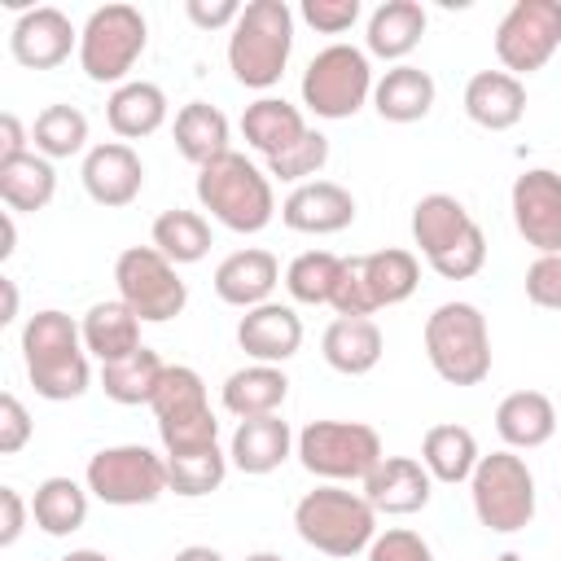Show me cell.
Listing matches in <instances>:
<instances>
[{
	"instance_id": "6da1fadb",
	"label": "cell",
	"mask_w": 561,
	"mask_h": 561,
	"mask_svg": "<svg viewBox=\"0 0 561 561\" xmlns=\"http://www.w3.org/2000/svg\"><path fill=\"white\" fill-rule=\"evenodd\" d=\"M22 364H26V377H31L35 394L48 399V403L79 399L92 386L83 333L57 307H44L22 324Z\"/></svg>"
},
{
	"instance_id": "7a4b0ae2",
	"label": "cell",
	"mask_w": 561,
	"mask_h": 561,
	"mask_svg": "<svg viewBox=\"0 0 561 561\" xmlns=\"http://www.w3.org/2000/svg\"><path fill=\"white\" fill-rule=\"evenodd\" d=\"M197 202L202 210H210L215 224H224L228 232H245V237L263 232L276 219L272 175L237 149L197 167Z\"/></svg>"
},
{
	"instance_id": "3957f363",
	"label": "cell",
	"mask_w": 561,
	"mask_h": 561,
	"mask_svg": "<svg viewBox=\"0 0 561 561\" xmlns=\"http://www.w3.org/2000/svg\"><path fill=\"white\" fill-rule=\"evenodd\" d=\"M294 530L307 548L346 561L355 552H368V543L377 539V508L364 500V491L320 482L294 504Z\"/></svg>"
},
{
	"instance_id": "277c9868",
	"label": "cell",
	"mask_w": 561,
	"mask_h": 561,
	"mask_svg": "<svg viewBox=\"0 0 561 561\" xmlns=\"http://www.w3.org/2000/svg\"><path fill=\"white\" fill-rule=\"evenodd\" d=\"M294 53V9L285 0H250L228 31V70L237 83L267 92L280 83Z\"/></svg>"
},
{
	"instance_id": "5b68a950",
	"label": "cell",
	"mask_w": 561,
	"mask_h": 561,
	"mask_svg": "<svg viewBox=\"0 0 561 561\" xmlns=\"http://www.w3.org/2000/svg\"><path fill=\"white\" fill-rule=\"evenodd\" d=\"M425 359L447 386H482L491 377L486 316L465 298L438 302L425 316Z\"/></svg>"
},
{
	"instance_id": "8992f818",
	"label": "cell",
	"mask_w": 561,
	"mask_h": 561,
	"mask_svg": "<svg viewBox=\"0 0 561 561\" xmlns=\"http://www.w3.org/2000/svg\"><path fill=\"white\" fill-rule=\"evenodd\" d=\"M294 456L320 482L351 486V482H364L386 451H381V434L364 421H307L298 430Z\"/></svg>"
},
{
	"instance_id": "52a82bcc",
	"label": "cell",
	"mask_w": 561,
	"mask_h": 561,
	"mask_svg": "<svg viewBox=\"0 0 561 561\" xmlns=\"http://www.w3.org/2000/svg\"><path fill=\"white\" fill-rule=\"evenodd\" d=\"M153 425L162 438V456H180V451H202L219 443V421L210 412L206 399V381L197 368L188 364H167L158 394H153Z\"/></svg>"
},
{
	"instance_id": "ba28073f",
	"label": "cell",
	"mask_w": 561,
	"mask_h": 561,
	"mask_svg": "<svg viewBox=\"0 0 561 561\" xmlns=\"http://www.w3.org/2000/svg\"><path fill=\"white\" fill-rule=\"evenodd\" d=\"M145 44H149V26L136 4H101L88 13V22L79 31V70L92 83L123 88L127 75L136 70Z\"/></svg>"
},
{
	"instance_id": "9c48e42d",
	"label": "cell",
	"mask_w": 561,
	"mask_h": 561,
	"mask_svg": "<svg viewBox=\"0 0 561 561\" xmlns=\"http://www.w3.org/2000/svg\"><path fill=\"white\" fill-rule=\"evenodd\" d=\"M473 517L495 535H517L535 522V473L517 451H491L469 478Z\"/></svg>"
},
{
	"instance_id": "30bf717a",
	"label": "cell",
	"mask_w": 561,
	"mask_h": 561,
	"mask_svg": "<svg viewBox=\"0 0 561 561\" xmlns=\"http://www.w3.org/2000/svg\"><path fill=\"white\" fill-rule=\"evenodd\" d=\"M373 61L355 44H329L320 48L302 70V105L316 118H351L373 101Z\"/></svg>"
},
{
	"instance_id": "8fae6325",
	"label": "cell",
	"mask_w": 561,
	"mask_h": 561,
	"mask_svg": "<svg viewBox=\"0 0 561 561\" xmlns=\"http://www.w3.org/2000/svg\"><path fill=\"white\" fill-rule=\"evenodd\" d=\"M83 486L114 508H140L153 504L162 491H171L167 478V456H158L145 443H118V447H101L88 469H83Z\"/></svg>"
},
{
	"instance_id": "7c38bea8",
	"label": "cell",
	"mask_w": 561,
	"mask_h": 561,
	"mask_svg": "<svg viewBox=\"0 0 561 561\" xmlns=\"http://www.w3.org/2000/svg\"><path fill=\"white\" fill-rule=\"evenodd\" d=\"M114 285L118 298L140 316V324H167L188 307V285L180 280V267L153 245H127L114 259Z\"/></svg>"
},
{
	"instance_id": "4fadbf2b",
	"label": "cell",
	"mask_w": 561,
	"mask_h": 561,
	"mask_svg": "<svg viewBox=\"0 0 561 561\" xmlns=\"http://www.w3.org/2000/svg\"><path fill=\"white\" fill-rule=\"evenodd\" d=\"M561 48V0H513L495 26L500 70L513 79L543 70Z\"/></svg>"
},
{
	"instance_id": "5bb4252c",
	"label": "cell",
	"mask_w": 561,
	"mask_h": 561,
	"mask_svg": "<svg viewBox=\"0 0 561 561\" xmlns=\"http://www.w3.org/2000/svg\"><path fill=\"white\" fill-rule=\"evenodd\" d=\"M513 228L535 254H561V175L552 167H526L508 193Z\"/></svg>"
},
{
	"instance_id": "9a60e30c",
	"label": "cell",
	"mask_w": 561,
	"mask_h": 561,
	"mask_svg": "<svg viewBox=\"0 0 561 561\" xmlns=\"http://www.w3.org/2000/svg\"><path fill=\"white\" fill-rule=\"evenodd\" d=\"M9 53H13V61L26 66V70H53V66H61L70 53L79 57V31H75V22H70L57 4H35V9H26V13L13 22V31H9Z\"/></svg>"
},
{
	"instance_id": "2e32d148",
	"label": "cell",
	"mask_w": 561,
	"mask_h": 561,
	"mask_svg": "<svg viewBox=\"0 0 561 561\" xmlns=\"http://www.w3.org/2000/svg\"><path fill=\"white\" fill-rule=\"evenodd\" d=\"M79 180L88 188V197L105 210H118V206H131L145 188V162L140 153L127 145V140H105V145H92L83 153V167H79Z\"/></svg>"
},
{
	"instance_id": "e0dca14e",
	"label": "cell",
	"mask_w": 561,
	"mask_h": 561,
	"mask_svg": "<svg viewBox=\"0 0 561 561\" xmlns=\"http://www.w3.org/2000/svg\"><path fill=\"white\" fill-rule=\"evenodd\" d=\"M359 491L377 508V517H412L430 504L434 478L416 456H381V465L359 482Z\"/></svg>"
},
{
	"instance_id": "ac0fdd59",
	"label": "cell",
	"mask_w": 561,
	"mask_h": 561,
	"mask_svg": "<svg viewBox=\"0 0 561 561\" xmlns=\"http://www.w3.org/2000/svg\"><path fill=\"white\" fill-rule=\"evenodd\" d=\"M280 224L289 232L333 237L355 224V197H351V188H342L333 180H307L280 202Z\"/></svg>"
},
{
	"instance_id": "d6986e66",
	"label": "cell",
	"mask_w": 561,
	"mask_h": 561,
	"mask_svg": "<svg viewBox=\"0 0 561 561\" xmlns=\"http://www.w3.org/2000/svg\"><path fill=\"white\" fill-rule=\"evenodd\" d=\"M237 346L254 359V364H285L298 355L302 346V316L285 302H263L250 307L237 320Z\"/></svg>"
},
{
	"instance_id": "ffe728a7",
	"label": "cell",
	"mask_w": 561,
	"mask_h": 561,
	"mask_svg": "<svg viewBox=\"0 0 561 561\" xmlns=\"http://www.w3.org/2000/svg\"><path fill=\"white\" fill-rule=\"evenodd\" d=\"M210 285H215L219 302L250 311V307L272 302V289L280 285V263H276L272 250L245 245V250H232V254L215 267V280H210Z\"/></svg>"
},
{
	"instance_id": "44dd1931",
	"label": "cell",
	"mask_w": 561,
	"mask_h": 561,
	"mask_svg": "<svg viewBox=\"0 0 561 561\" xmlns=\"http://www.w3.org/2000/svg\"><path fill=\"white\" fill-rule=\"evenodd\" d=\"M294 443H298V434L289 430V421L280 412L276 416H250V421H237L232 443H228V460H232V469L263 478L294 456Z\"/></svg>"
},
{
	"instance_id": "7402d4cb",
	"label": "cell",
	"mask_w": 561,
	"mask_h": 561,
	"mask_svg": "<svg viewBox=\"0 0 561 561\" xmlns=\"http://www.w3.org/2000/svg\"><path fill=\"white\" fill-rule=\"evenodd\" d=\"M425 22L430 18H425V4L421 0H381L368 13V26H364V53L403 66V57L421 44Z\"/></svg>"
},
{
	"instance_id": "603a6c76",
	"label": "cell",
	"mask_w": 561,
	"mask_h": 561,
	"mask_svg": "<svg viewBox=\"0 0 561 561\" xmlns=\"http://www.w3.org/2000/svg\"><path fill=\"white\" fill-rule=\"evenodd\" d=\"M465 114L482 131H508L526 114V83L508 70H478L465 83Z\"/></svg>"
},
{
	"instance_id": "cb8c5ba5",
	"label": "cell",
	"mask_w": 561,
	"mask_h": 561,
	"mask_svg": "<svg viewBox=\"0 0 561 561\" xmlns=\"http://www.w3.org/2000/svg\"><path fill=\"white\" fill-rule=\"evenodd\" d=\"M79 333H83V351L92 359L105 364H118L127 355H136L145 342H140V316L123 302V298H105V302H92L88 316L79 320Z\"/></svg>"
},
{
	"instance_id": "d4e9b609",
	"label": "cell",
	"mask_w": 561,
	"mask_h": 561,
	"mask_svg": "<svg viewBox=\"0 0 561 561\" xmlns=\"http://www.w3.org/2000/svg\"><path fill=\"white\" fill-rule=\"evenodd\" d=\"M381 351H386V337L377 329V320L368 316H337L324 337H320V355L333 373L342 377H364L381 364Z\"/></svg>"
},
{
	"instance_id": "484cf974",
	"label": "cell",
	"mask_w": 561,
	"mask_h": 561,
	"mask_svg": "<svg viewBox=\"0 0 561 561\" xmlns=\"http://www.w3.org/2000/svg\"><path fill=\"white\" fill-rule=\"evenodd\" d=\"M241 136H245V145H250L263 162H272V158H280L285 149H294V145L307 136V118H302V110L289 105L285 96H259V101H250L245 114H241Z\"/></svg>"
},
{
	"instance_id": "4316f807",
	"label": "cell",
	"mask_w": 561,
	"mask_h": 561,
	"mask_svg": "<svg viewBox=\"0 0 561 561\" xmlns=\"http://www.w3.org/2000/svg\"><path fill=\"white\" fill-rule=\"evenodd\" d=\"M557 408L543 390H513L495 408V434L508 443V451H530L543 447L557 434Z\"/></svg>"
},
{
	"instance_id": "83f0119b",
	"label": "cell",
	"mask_w": 561,
	"mask_h": 561,
	"mask_svg": "<svg viewBox=\"0 0 561 561\" xmlns=\"http://www.w3.org/2000/svg\"><path fill=\"white\" fill-rule=\"evenodd\" d=\"M478 219L465 210L460 197L451 193H425L416 206H412V241L416 250L425 254V263L443 259L456 241H465V232L473 228Z\"/></svg>"
},
{
	"instance_id": "f1b7e54d",
	"label": "cell",
	"mask_w": 561,
	"mask_h": 561,
	"mask_svg": "<svg viewBox=\"0 0 561 561\" xmlns=\"http://www.w3.org/2000/svg\"><path fill=\"white\" fill-rule=\"evenodd\" d=\"M289 394V377L280 364H245L237 373H228L219 399L224 408L237 416V421H250V416H276L280 403Z\"/></svg>"
},
{
	"instance_id": "f546056e",
	"label": "cell",
	"mask_w": 561,
	"mask_h": 561,
	"mask_svg": "<svg viewBox=\"0 0 561 561\" xmlns=\"http://www.w3.org/2000/svg\"><path fill=\"white\" fill-rule=\"evenodd\" d=\"M434 75L421 70V66H390L377 83H373V110L386 118V123H416L434 110Z\"/></svg>"
},
{
	"instance_id": "4dcf8cb0",
	"label": "cell",
	"mask_w": 561,
	"mask_h": 561,
	"mask_svg": "<svg viewBox=\"0 0 561 561\" xmlns=\"http://www.w3.org/2000/svg\"><path fill=\"white\" fill-rule=\"evenodd\" d=\"M167 92L149 79H127L123 88L110 92L105 101V123L114 136L123 140H140V136H153L162 123H167Z\"/></svg>"
},
{
	"instance_id": "1f68e13d",
	"label": "cell",
	"mask_w": 561,
	"mask_h": 561,
	"mask_svg": "<svg viewBox=\"0 0 561 561\" xmlns=\"http://www.w3.org/2000/svg\"><path fill=\"white\" fill-rule=\"evenodd\" d=\"M478 460H482V451H478V438L469 425L443 421V425H430L421 438V465L430 469L434 482H447V486L469 482Z\"/></svg>"
},
{
	"instance_id": "d6a6232c",
	"label": "cell",
	"mask_w": 561,
	"mask_h": 561,
	"mask_svg": "<svg viewBox=\"0 0 561 561\" xmlns=\"http://www.w3.org/2000/svg\"><path fill=\"white\" fill-rule=\"evenodd\" d=\"M232 127H228V114L210 101H188L180 105L175 114V149L193 162V167H206L215 158H224L232 145Z\"/></svg>"
},
{
	"instance_id": "836d02e7",
	"label": "cell",
	"mask_w": 561,
	"mask_h": 561,
	"mask_svg": "<svg viewBox=\"0 0 561 561\" xmlns=\"http://www.w3.org/2000/svg\"><path fill=\"white\" fill-rule=\"evenodd\" d=\"M88 486H79L75 478H66V473H53V478H44L39 486H35V495H31V522L44 530V535H53V539H66V535H75L83 522H88Z\"/></svg>"
},
{
	"instance_id": "e575fe53",
	"label": "cell",
	"mask_w": 561,
	"mask_h": 561,
	"mask_svg": "<svg viewBox=\"0 0 561 561\" xmlns=\"http://www.w3.org/2000/svg\"><path fill=\"white\" fill-rule=\"evenodd\" d=\"M57 193V171L44 153H22L13 162H0V202L18 215V210H44Z\"/></svg>"
},
{
	"instance_id": "d590c367",
	"label": "cell",
	"mask_w": 561,
	"mask_h": 561,
	"mask_svg": "<svg viewBox=\"0 0 561 561\" xmlns=\"http://www.w3.org/2000/svg\"><path fill=\"white\" fill-rule=\"evenodd\" d=\"M149 245L158 254H167L175 267L184 263H202L210 254V224L202 210H184V206H171L153 219L149 228Z\"/></svg>"
},
{
	"instance_id": "8d00e7d4",
	"label": "cell",
	"mask_w": 561,
	"mask_h": 561,
	"mask_svg": "<svg viewBox=\"0 0 561 561\" xmlns=\"http://www.w3.org/2000/svg\"><path fill=\"white\" fill-rule=\"evenodd\" d=\"M162 373H167L162 355L149 351V346H140L136 355L101 368V390H105V399H114L123 408H140V403H153Z\"/></svg>"
},
{
	"instance_id": "74e56055",
	"label": "cell",
	"mask_w": 561,
	"mask_h": 561,
	"mask_svg": "<svg viewBox=\"0 0 561 561\" xmlns=\"http://www.w3.org/2000/svg\"><path fill=\"white\" fill-rule=\"evenodd\" d=\"M364 280H368V289H373L377 311H381V307H399V302H408V298L416 294V285H421V263H416L412 250H399V245L373 250V254H364Z\"/></svg>"
},
{
	"instance_id": "f35d334b",
	"label": "cell",
	"mask_w": 561,
	"mask_h": 561,
	"mask_svg": "<svg viewBox=\"0 0 561 561\" xmlns=\"http://www.w3.org/2000/svg\"><path fill=\"white\" fill-rule=\"evenodd\" d=\"M31 140H35V153H44L48 162L57 158H75L88 149V114L79 105H44L35 127H31Z\"/></svg>"
},
{
	"instance_id": "ab89813d",
	"label": "cell",
	"mask_w": 561,
	"mask_h": 561,
	"mask_svg": "<svg viewBox=\"0 0 561 561\" xmlns=\"http://www.w3.org/2000/svg\"><path fill=\"white\" fill-rule=\"evenodd\" d=\"M228 451L215 443V447H202V451H180V456H167V478H171V491L184 495V500H197V495H210L224 486L228 478Z\"/></svg>"
},
{
	"instance_id": "60d3db41",
	"label": "cell",
	"mask_w": 561,
	"mask_h": 561,
	"mask_svg": "<svg viewBox=\"0 0 561 561\" xmlns=\"http://www.w3.org/2000/svg\"><path fill=\"white\" fill-rule=\"evenodd\" d=\"M337 272H342V259L333 250H302L285 267V289L302 307H329L333 285H337Z\"/></svg>"
},
{
	"instance_id": "b9f144b4",
	"label": "cell",
	"mask_w": 561,
	"mask_h": 561,
	"mask_svg": "<svg viewBox=\"0 0 561 561\" xmlns=\"http://www.w3.org/2000/svg\"><path fill=\"white\" fill-rule=\"evenodd\" d=\"M324 162H329V136L316 131V127H307V136H302L294 149H285L280 158L267 162V175L280 180V184H294V188H298V184L316 180Z\"/></svg>"
},
{
	"instance_id": "7bdbcfd3",
	"label": "cell",
	"mask_w": 561,
	"mask_h": 561,
	"mask_svg": "<svg viewBox=\"0 0 561 561\" xmlns=\"http://www.w3.org/2000/svg\"><path fill=\"white\" fill-rule=\"evenodd\" d=\"M329 307H333L337 316H368V320H373L377 302H373V289H368V280H364V254L342 259V272H337V285H333Z\"/></svg>"
},
{
	"instance_id": "ee69618b",
	"label": "cell",
	"mask_w": 561,
	"mask_h": 561,
	"mask_svg": "<svg viewBox=\"0 0 561 561\" xmlns=\"http://www.w3.org/2000/svg\"><path fill=\"white\" fill-rule=\"evenodd\" d=\"M482 263H486V232L473 224L469 232H465V241H456L443 259H434L430 267L443 276V280H469V276H478L482 272Z\"/></svg>"
},
{
	"instance_id": "f6af8a7d",
	"label": "cell",
	"mask_w": 561,
	"mask_h": 561,
	"mask_svg": "<svg viewBox=\"0 0 561 561\" xmlns=\"http://www.w3.org/2000/svg\"><path fill=\"white\" fill-rule=\"evenodd\" d=\"M368 561H434V548L408 526H386L368 543Z\"/></svg>"
},
{
	"instance_id": "bcb514c9",
	"label": "cell",
	"mask_w": 561,
	"mask_h": 561,
	"mask_svg": "<svg viewBox=\"0 0 561 561\" xmlns=\"http://www.w3.org/2000/svg\"><path fill=\"white\" fill-rule=\"evenodd\" d=\"M526 298L543 311H561V254H535L526 267Z\"/></svg>"
},
{
	"instance_id": "7dc6e473",
	"label": "cell",
	"mask_w": 561,
	"mask_h": 561,
	"mask_svg": "<svg viewBox=\"0 0 561 561\" xmlns=\"http://www.w3.org/2000/svg\"><path fill=\"white\" fill-rule=\"evenodd\" d=\"M302 22L320 35H342L359 22V0H302Z\"/></svg>"
},
{
	"instance_id": "c3c4849f",
	"label": "cell",
	"mask_w": 561,
	"mask_h": 561,
	"mask_svg": "<svg viewBox=\"0 0 561 561\" xmlns=\"http://www.w3.org/2000/svg\"><path fill=\"white\" fill-rule=\"evenodd\" d=\"M31 434H35V421H31L26 403L13 390H4L0 394V451L4 456H18L31 443Z\"/></svg>"
},
{
	"instance_id": "681fc988",
	"label": "cell",
	"mask_w": 561,
	"mask_h": 561,
	"mask_svg": "<svg viewBox=\"0 0 561 561\" xmlns=\"http://www.w3.org/2000/svg\"><path fill=\"white\" fill-rule=\"evenodd\" d=\"M241 9L245 4H237V0H184V13H188V22L197 31H224V26L232 31Z\"/></svg>"
},
{
	"instance_id": "f907efd6",
	"label": "cell",
	"mask_w": 561,
	"mask_h": 561,
	"mask_svg": "<svg viewBox=\"0 0 561 561\" xmlns=\"http://www.w3.org/2000/svg\"><path fill=\"white\" fill-rule=\"evenodd\" d=\"M31 504L18 495V486H0V548H13L26 530Z\"/></svg>"
},
{
	"instance_id": "816d5d0a",
	"label": "cell",
	"mask_w": 561,
	"mask_h": 561,
	"mask_svg": "<svg viewBox=\"0 0 561 561\" xmlns=\"http://www.w3.org/2000/svg\"><path fill=\"white\" fill-rule=\"evenodd\" d=\"M26 127H22V118L9 110V114H0V162H13V158H22V153H31L26 149Z\"/></svg>"
},
{
	"instance_id": "f5cc1de1",
	"label": "cell",
	"mask_w": 561,
	"mask_h": 561,
	"mask_svg": "<svg viewBox=\"0 0 561 561\" xmlns=\"http://www.w3.org/2000/svg\"><path fill=\"white\" fill-rule=\"evenodd\" d=\"M171 561H224V552L210 548V543H188V548H180Z\"/></svg>"
},
{
	"instance_id": "db71d44e",
	"label": "cell",
	"mask_w": 561,
	"mask_h": 561,
	"mask_svg": "<svg viewBox=\"0 0 561 561\" xmlns=\"http://www.w3.org/2000/svg\"><path fill=\"white\" fill-rule=\"evenodd\" d=\"M0 289H4V311H0V324H13V320H18V285L4 276V280H0Z\"/></svg>"
},
{
	"instance_id": "11a10c76",
	"label": "cell",
	"mask_w": 561,
	"mask_h": 561,
	"mask_svg": "<svg viewBox=\"0 0 561 561\" xmlns=\"http://www.w3.org/2000/svg\"><path fill=\"white\" fill-rule=\"evenodd\" d=\"M0 228H4V245H0V259H9L18 250V224H13V210L0 215Z\"/></svg>"
},
{
	"instance_id": "9f6ffc18",
	"label": "cell",
	"mask_w": 561,
	"mask_h": 561,
	"mask_svg": "<svg viewBox=\"0 0 561 561\" xmlns=\"http://www.w3.org/2000/svg\"><path fill=\"white\" fill-rule=\"evenodd\" d=\"M61 561H110L105 552H96V548H70Z\"/></svg>"
},
{
	"instance_id": "6f0895ef",
	"label": "cell",
	"mask_w": 561,
	"mask_h": 561,
	"mask_svg": "<svg viewBox=\"0 0 561 561\" xmlns=\"http://www.w3.org/2000/svg\"><path fill=\"white\" fill-rule=\"evenodd\" d=\"M245 561H285V557H280V552H250Z\"/></svg>"
},
{
	"instance_id": "680465c9",
	"label": "cell",
	"mask_w": 561,
	"mask_h": 561,
	"mask_svg": "<svg viewBox=\"0 0 561 561\" xmlns=\"http://www.w3.org/2000/svg\"><path fill=\"white\" fill-rule=\"evenodd\" d=\"M491 561H526L522 552H500V557H491Z\"/></svg>"
}]
</instances>
